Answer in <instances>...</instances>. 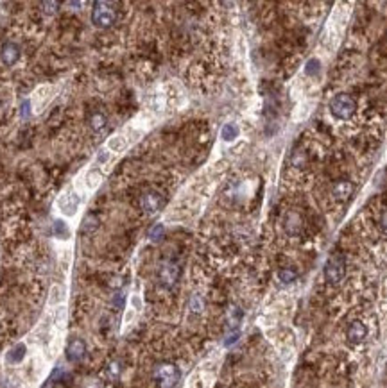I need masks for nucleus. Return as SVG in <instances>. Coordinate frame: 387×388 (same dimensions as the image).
<instances>
[{
  "label": "nucleus",
  "instance_id": "nucleus-1",
  "mask_svg": "<svg viewBox=\"0 0 387 388\" xmlns=\"http://www.w3.org/2000/svg\"><path fill=\"white\" fill-rule=\"evenodd\" d=\"M117 22V9L110 2H93V9H91V24L97 29H110L111 25Z\"/></svg>",
  "mask_w": 387,
  "mask_h": 388
},
{
  "label": "nucleus",
  "instance_id": "nucleus-2",
  "mask_svg": "<svg viewBox=\"0 0 387 388\" xmlns=\"http://www.w3.org/2000/svg\"><path fill=\"white\" fill-rule=\"evenodd\" d=\"M153 379L158 388H174L181 379V372L174 363H160L154 367Z\"/></svg>",
  "mask_w": 387,
  "mask_h": 388
},
{
  "label": "nucleus",
  "instance_id": "nucleus-3",
  "mask_svg": "<svg viewBox=\"0 0 387 388\" xmlns=\"http://www.w3.org/2000/svg\"><path fill=\"white\" fill-rule=\"evenodd\" d=\"M357 111V102L352 95L339 93L330 100V113L339 120H348L352 118Z\"/></svg>",
  "mask_w": 387,
  "mask_h": 388
},
{
  "label": "nucleus",
  "instance_id": "nucleus-4",
  "mask_svg": "<svg viewBox=\"0 0 387 388\" xmlns=\"http://www.w3.org/2000/svg\"><path fill=\"white\" fill-rule=\"evenodd\" d=\"M346 275V259L341 254H333L328 258L324 265V279L330 285H339Z\"/></svg>",
  "mask_w": 387,
  "mask_h": 388
},
{
  "label": "nucleus",
  "instance_id": "nucleus-5",
  "mask_svg": "<svg viewBox=\"0 0 387 388\" xmlns=\"http://www.w3.org/2000/svg\"><path fill=\"white\" fill-rule=\"evenodd\" d=\"M179 275H181V267L176 261H172V259L163 263L158 272V279L163 288H172L178 283Z\"/></svg>",
  "mask_w": 387,
  "mask_h": 388
},
{
  "label": "nucleus",
  "instance_id": "nucleus-6",
  "mask_svg": "<svg viewBox=\"0 0 387 388\" xmlns=\"http://www.w3.org/2000/svg\"><path fill=\"white\" fill-rule=\"evenodd\" d=\"M163 195L156 190H147L142 197H140V206L146 213H156L163 206Z\"/></svg>",
  "mask_w": 387,
  "mask_h": 388
},
{
  "label": "nucleus",
  "instance_id": "nucleus-7",
  "mask_svg": "<svg viewBox=\"0 0 387 388\" xmlns=\"http://www.w3.org/2000/svg\"><path fill=\"white\" fill-rule=\"evenodd\" d=\"M79 204H81V197L77 193H65V195L60 197L58 200V208L61 209L65 216H74L79 209Z\"/></svg>",
  "mask_w": 387,
  "mask_h": 388
},
{
  "label": "nucleus",
  "instance_id": "nucleus-8",
  "mask_svg": "<svg viewBox=\"0 0 387 388\" xmlns=\"http://www.w3.org/2000/svg\"><path fill=\"white\" fill-rule=\"evenodd\" d=\"M0 59H2V63L6 67H13V65L18 63V59H20V47L13 41H8V43L2 45L0 48Z\"/></svg>",
  "mask_w": 387,
  "mask_h": 388
},
{
  "label": "nucleus",
  "instance_id": "nucleus-9",
  "mask_svg": "<svg viewBox=\"0 0 387 388\" xmlns=\"http://www.w3.org/2000/svg\"><path fill=\"white\" fill-rule=\"evenodd\" d=\"M86 354V344L83 338H72L67 345V360L68 361H79Z\"/></svg>",
  "mask_w": 387,
  "mask_h": 388
},
{
  "label": "nucleus",
  "instance_id": "nucleus-10",
  "mask_svg": "<svg viewBox=\"0 0 387 388\" xmlns=\"http://www.w3.org/2000/svg\"><path fill=\"white\" fill-rule=\"evenodd\" d=\"M346 337H348V340L352 342V344H360V342L366 340L367 327L360 320H355V322H352V324H350V327H348Z\"/></svg>",
  "mask_w": 387,
  "mask_h": 388
},
{
  "label": "nucleus",
  "instance_id": "nucleus-11",
  "mask_svg": "<svg viewBox=\"0 0 387 388\" xmlns=\"http://www.w3.org/2000/svg\"><path fill=\"white\" fill-rule=\"evenodd\" d=\"M353 193V185L350 183V181L346 179H339L335 181L332 185V195L335 197L337 200H346L350 199Z\"/></svg>",
  "mask_w": 387,
  "mask_h": 388
},
{
  "label": "nucleus",
  "instance_id": "nucleus-12",
  "mask_svg": "<svg viewBox=\"0 0 387 388\" xmlns=\"http://www.w3.org/2000/svg\"><path fill=\"white\" fill-rule=\"evenodd\" d=\"M52 233H54L56 238L61 240V242H67V240H70V236H72V231H70V228H68V224L61 218L54 220V224H52Z\"/></svg>",
  "mask_w": 387,
  "mask_h": 388
},
{
  "label": "nucleus",
  "instance_id": "nucleus-13",
  "mask_svg": "<svg viewBox=\"0 0 387 388\" xmlns=\"http://www.w3.org/2000/svg\"><path fill=\"white\" fill-rule=\"evenodd\" d=\"M101 226V220L99 216L95 215V213H88L86 216L83 218V222H81V233H84V235H90V233L97 231Z\"/></svg>",
  "mask_w": 387,
  "mask_h": 388
},
{
  "label": "nucleus",
  "instance_id": "nucleus-14",
  "mask_svg": "<svg viewBox=\"0 0 387 388\" xmlns=\"http://www.w3.org/2000/svg\"><path fill=\"white\" fill-rule=\"evenodd\" d=\"M25 353H27L25 344H16L15 347H13V349L8 353L6 360H8V363H20V361L25 358Z\"/></svg>",
  "mask_w": 387,
  "mask_h": 388
},
{
  "label": "nucleus",
  "instance_id": "nucleus-15",
  "mask_svg": "<svg viewBox=\"0 0 387 388\" xmlns=\"http://www.w3.org/2000/svg\"><path fill=\"white\" fill-rule=\"evenodd\" d=\"M278 278H280V281L285 283V285H291V283H294L298 279V272L296 268L293 267H285L278 272Z\"/></svg>",
  "mask_w": 387,
  "mask_h": 388
},
{
  "label": "nucleus",
  "instance_id": "nucleus-16",
  "mask_svg": "<svg viewBox=\"0 0 387 388\" xmlns=\"http://www.w3.org/2000/svg\"><path fill=\"white\" fill-rule=\"evenodd\" d=\"M90 127L93 131H97V133H99V131H103L104 127H106V117H104L103 113H99V111H97V113H93V115H91V118H90Z\"/></svg>",
  "mask_w": 387,
  "mask_h": 388
},
{
  "label": "nucleus",
  "instance_id": "nucleus-17",
  "mask_svg": "<svg viewBox=\"0 0 387 388\" xmlns=\"http://www.w3.org/2000/svg\"><path fill=\"white\" fill-rule=\"evenodd\" d=\"M221 136L224 141H233L235 138L238 136V127L235 126V124H226L221 131Z\"/></svg>",
  "mask_w": 387,
  "mask_h": 388
},
{
  "label": "nucleus",
  "instance_id": "nucleus-18",
  "mask_svg": "<svg viewBox=\"0 0 387 388\" xmlns=\"http://www.w3.org/2000/svg\"><path fill=\"white\" fill-rule=\"evenodd\" d=\"M86 186L88 188H97V185L101 183V174L97 170H91V172L86 174Z\"/></svg>",
  "mask_w": 387,
  "mask_h": 388
},
{
  "label": "nucleus",
  "instance_id": "nucleus-19",
  "mask_svg": "<svg viewBox=\"0 0 387 388\" xmlns=\"http://www.w3.org/2000/svg\"><path fill=\"white\" fill-rule=\"evenodd\" d=\"M163 231H165V229H163L162 224H156V226H153V228L149 229V238L153 240V242H158L163 236Z\"/></svg>",
  "mask_w": 387,
  "mask_h": 388
},
{
  "label": "nucleus",
  "instance_id": "nucleus-20",
  "mask_svg": "<svg viewBox=\"0 0 387 388\" xmlns=\"http://www.w3.org/2000/svg\"><path fill=\"white\" fill-rule=\"evenodd\" d=\"M124 147V140L120 136H115L111 138L110 141H108V149H111L113 152H117V150H120Z\"/></svg>",
  "mask_w": 387,
  "mask_h": 388
},
{
  "label": "nucleus",
  "instance_id": "nucleus-21",
  "mask_svg": "<svg viewBox=\"0 0 387 388\" xmlns=\"http://www.w3.org/2000/svg\"><path fill=\"white\" fill-rule=\"evenodd\" d=\"M305 72H307V75H316L319 72V61L317 59H310L307 67H305Z\"/></svg>",
  "mask_w": 387,
  "mask_h": 388
},
{
  "label": "nucleus",
  "instance_id": "nucleus-22",
  "mask_svg": "<svg viewBox=\"0 0 387 388\" xmlns=\"http://www.w3.org/2000/svg\"><path fill=\"white\" fill-rule=\"evenodd\" d=\"M41 6L45 8V13H47V15H56V13L60 11V8H61L60 2H43Z\"/></svg>",
  "mask_w": 387,
  "mask_h": 388
},
{
  "label": "nucleus",
  "instance_id": "nucleus-23",
  "mask_svg": "<svg viewBox=\"0 0 387 388\" xmlns=\"http://www.w3.org/2000/svg\"><path fill=\"white\" fill-rule=\"evenodd\" d=\"M238 337H240V331H238V329H231V331H229L228 335H226L224 345H228V347H229V345H233L235 342L238 340Z\"/></svg>",
  "mask_w": 387,
  "mask_h": 388
},
{
  "label": "nucleus",
  "instance_id": "nucleus-24",
  "mask_svg": "<svg viewBox=\"0 0 387 388\" xmlns=\"http://www.w3.org/2000/svg\"><path fill=\"white\" fill-rule=\"evenodd\" d=\"M119 374H120V365H119V361H111L110 365H108V376L110 377H119Z\"/></svg>",
  "mask_w": 387,
  "mask_h": 388
},
{
  "label": "nucleus",
  "instance_id": "nucleus-25",
  "mask_svg": "<svg viewBox=\"0 0 387 388\" xmlns=\"http://www.w3.org/2000/svg\"><path fill=\"white\" fill-rule=\"evenodd\" d=\"M190 308H192V311H201V310H203V301H201V297L194 295L192 301H190Z\"/></svg>",
  "mask_w": 387,
  "mask_h": 388
},
{
  "label": "nucleus",
  "instance_id": "nucleus-26",
  "mask_svg": "<svg viewBox=\"0 0 387 388\" xmlns=\"http://www.w3.org/2000/svg\"><path fill=\"white\" fill-rule=\"evenodd\" d=\"M124 304H126V295L124 294H117L113 297V306L115 308H119V310H122Z\"/></svg>",
  "mask_w": 387,
  "mask_h": 388
},
{
  "label": "nucleus",
  "instance_id": "nucleus-27",
  "mask_svg": "<svg viewBox=\"0 0 387 388\" xmlns=\"http://www.w3.org/2000/svg\"><path fill=\"white\" fill-rule=\"evenodd\" d=\"M20 113H22V118H27L29 115H31V102L25 100L24 104H22V111H20Z\"/></svg>",
  "mask_w": 387,
  "mask_h": 388
},
{
  "label": "nucleus",
  "instance_id": "nucleus-28",
  "mask_svg": "<svg viewBox=\"0 0 387 388\" xmlns=\"http://www.w3.org/2000/svg\"><path fill=\"white\" fill-rule=\"evenodd\" d=\"M380 228H382L383 233H387V209H383L382 216H380Z\"/></svg>",
  "mask_w": 387,
  "mask_h": 388
},
{
  "label": "nucleus",
  "instance_id": "nucleus-29",
  "mask_svg": "<svg viewBox=\"0 0 387 388\" xmlns=\"http://www.w3.org/2000/svg\"><path fill=\"white\" fill-rule=\"evenodd\" d=\"M61 299V288L60 287H56L54 290H52V299L51 302H58Z\"/></svg>",
  "mask_w": 387,
  "mask_h": 388
},
{
  "label": "nucleus",
  "instance_id": "nucleus-30",
  "mask_svg": "<svg viewBox=\"0 0 387 388\" xmlns=\"http://www.w3.org/2000/svg\"><path fill=\"white\" fill-rule=\"evenodd\" d=\"M68 8H81V6H83V4H81V2H68Z\"/></svg>",
  "mask_w": 387,
  "mask_h": 388
}]
</instances>
